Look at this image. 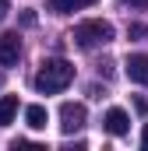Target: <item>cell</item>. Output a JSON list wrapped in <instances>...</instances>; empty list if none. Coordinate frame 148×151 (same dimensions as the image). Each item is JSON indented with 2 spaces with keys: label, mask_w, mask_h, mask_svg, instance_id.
<instances>
[{
  "label": "cell",
  "mask_w": 148,
  "mask_h": 151,
  "mask_svg": "<svg viewBox=\"0 0 148 151\" xmlns=\"http://www.w3.org/2000/svg\"><path fill=\"white\" fill-rule=\"evenodd\" d=\"M102 127H106V134H113V137H123L131 130V116L123 113V109H110L106 119H102Z\"/></svg>",
  "instance_id": "6"
},
{
  "label": "cell",
  "mask_w": 148,
  "mask_h": 151,
  "mask_svg": "<svg viewBox=\"0 0 148 151\" xmlns=\"http://www.w3.org/2000/svg\"><path fill=\"white\" fill-rule=\"evenodd\" d=\"M141 144L148 148V123H145V130H141Z\"/></svg>",
  "instance_id": "13"
},
{
  "label": "cell",
  "mask_w": 148,
  "mask_h": 151,
  "mask_svg": "<svg viewBox=\"0 0 148 151\" xmlns=\"http://www.w3.org/2000/svg\"><path fill=\"white\" fill-rule=\"evenodd\" d=\"M74 81V63H67V60H42V67L36 70V91L39 95H60L67 84Z\"/></svg>",
  "instance_id": "1"
},
{
  "label": "cell",
  "mask_w": 148,
  "mask_h": 151,
  "mask_svg": "<svg viewBox=\"0 0 148 151\" xmlns=\"http://www.w3.org/2000/svg\"><path fill=\"white\" fill-rule=\"evenodd\" d=\"M7 14H11V4H7V0H0V21H4Z\"/></svg>",
  "instance_id": "12"
},
{
  "label": "cell",
  "mask_w": 148,
  "mask_h": 151,
  "mask_svg": "<svg viewBox=\"0 0 148 151\" xmlns=\"http://www.w3.org/2000/svg\"><path fill=\"white\" fill-rule=\"evenodd\" d=\"M127 77L134 81V84H148V53H134V56H127Z\"/></svg>",
  "instance_id": "5"
},
{
  "label": "cell",
  "mask_w": 148,
  "mask_h": 151,
  "mask_svg": "<svg viewBox=\"0 0 148 151\" xmlns=\"http://www.w3.org/2000/svg\"><path fill=\"white\" fill-rule=\"evenodd\" d=\"M0 84H4V77H0Z\"/></svg>",
  "instance_id": "14"
},
{
  "label": "cell",
  "mask_w": 148,
  "mask_h": 151,
  "mask_svg": "<svg viewBox=\"0 0 148 151\" xmlns=\"http://www.w3.org/2000/svg\"><path fill=\"white\" fill-rule=\"evenodd\" d=\"M85 119H88V109H85L81 102H64V106H60V130H64V134L81 130Z\"/></svg>",
  "instance_id": "3"
},
{
  "label": "cell",
  "mask_w": 148,
  "mask_h": 151,
  "mask_svg": "<svg viewBox=\"0 0 148 151\" xmlns=\"http://www.w3.org/2000/svg\"><path fill=\"white\" fill-rule=\"evenodd\" d=\"M127 35L138 39V42H148V25H131V28H127Z\"/></svg>",
  "instance_id": "10"
},
{
  "label": "cell",
  "mask_w": 148,
  "mask_h": 151,
  "mask_svg": "<svg viewBox=\"0 0 148 151\" xmlns=\"http://www.w3.org/2000/svg\"><path fill=\"white\" fill-rule=\"evenodd\" d=\"M113 25L110 21H102V18H92V21H81V25H74V42L81 46V49H95V46H106L113 42Z\"/></svg>",
  "instance_id": "2"
},
{
  "label": "cell",
  "mask_w": 148,
  "mask_h": 151,
  "mask_svg": "<svg viewBox=\"0 0 148 151\" xmlns=\"http://www.w3.org/2000/svg\"><path fill=\"white\" fill-rule=\"evenodd\" d=\"M123 4H127V7H134V11H145V7H148V0H123Z\"/></svg>",
  "instance_id": "11"
},
{
  "label": "cell",
  "mask_w": 148,
  "mask_h": 151,
  "mask_svg": "<svg viewBox=\"0 0 148 151\" xmlns=\"http://www.w3.org/2000/svg\"><path fill=\"white\" fill-rule=\"evenodd\" d=\"M14 116H18V99L14 95H4L0 99V127H11Z\"/></svg>",
  "instance_id": "9"
},
{
  "label": "cell",
  "mask_w": 148,
  "mask_h": 151,
  "mask_svg": "<svg viewBox=\"0 0 148 151\" xmlns=\"http://www.w3.org/2000/svg\"><path fill=\"white\" fill-rule=\"evenodd\" d=\"M95 0H46V7L53 14H71V11H81V7H92Z\"/></svg>",
  "instance_id": "7"
},
{
  "label": "cell",
  "mask_w": 148,
  "mask_h": 151,
  "mask_svg": "<svg viewBox=\"0 0 148 151\" xmlns=\"http://www.w3.org/2000/svg\"><path fill=\"white\" fill-rule=\"evenodd\" d=\"M25 123H28L32 130H42V127L49 123V113H46V106H28V109H25Z\"/></svg>",
  "instance_id": "8"
},
{
  "label": "cell",
  "mask_w": 148,
  "mask_h": 151,
  "mask_svg": "<svg viewBox=\"0 0 148 151\" xmlns=\"http://www.w3.org/2000/svg\"><path fill=\"white\" fill-rule=\"evenodd\" d=\"M21 60V39L14 32H0V67H14Z\"/></svg>",
  "instance_id": "4"
}]
</instances>
